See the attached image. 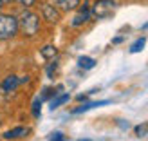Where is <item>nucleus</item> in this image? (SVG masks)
<instances>
[{
    "label": "nucleus",
    "instance_id": "nucleus-1",
    "mask_svg": "<svg viewBox=\"0 0 148 141\" xmlns=\"http://www.w3.org/2000/svg\"><path fill=\"white\" fill-rule=\"evenodd\" d=\"M18 18V34L25 40H33L42 31V17L33 9H20L16 13Z\"/></svg>",
    "mask_w": 148,
    "mask_h": 141
},
{
    "label": "nucleus",
    "instance_id": "nucleus-2",
    "mask_svg": "<svg viewBox=\"0 0 148 141\" xmlns=\"http://www.w3.org/2000/svg\"><path fill=\"white\" fill-rule=\"evenodd\" d=\"M18 18L13 11H0V42L18 38Z\"/></svg>",
    "mask_w": 148,
    "mask_h": 141
},
{
    "label": "nucleus",
    "instance_id": "nucleus-3",
    "mask_svg": "<svg viewBox=\"0 0 148 141\" xmlns=\"http://www.w3.org/2000/svg\"><path fill=\"white\" fill-rule=\"evenodd\" d=\"M117 9V0H94L90 4L92 18L96 20H107Z\"/></svg>",
    "mask_w": 148,
    "mask_h": 141
},
{
    "label": "nucleus",
    "instance_id": "nucleus-4",
    "mask_svg": "<svg viewBox=\"0 0 148 141\" xmlns=\"http://www.w3.org/2000/svg\"><path fill=\"white\" fill-rule=\"evenodd\" d=\"M40 17H42V22L56 25V24L62 22V11L58 9L54 4H51L49 0H45V2L40 4Z\"/></svg>",
    "mask_w": 148,
    "mask_h": 141
},
{
    "label": "nucleus",
    "instance_id": "nucleus-5",
    "mask_svg": "<svg viewBox=\"0 0 148 141\" xmlns=\"http://www.w3.org/2000/svg\"><path fill=\"white\" fill-rule=\"evenodd\" d=\"M92 20V13H90V2L85 0V2H81L79 7L76 9L74 13V17L71 20V27H83L85 24Z\"/></svg>",
    "mask_w": 148,
    "mask_h": 141
},
{
    "label": "nucleus",
    "instance_id": "nucleus-6",
    "mask_svg": "<svg viewBox=\"0 0 148 141\" xmlns=\"http://www.w3.org/2000/svg\"><path fill=\"white\" fill-rule=\"evenodd\" d=\"M24 81H27V78L25 80H22L18 74H5V76L0 80V92H4V94H13V92H16L18 91V87L24 83Z\"/></svg>",
    "mask_w": 148,
    "mask_h": 141
},
{
    "label": "nucleus",
    "instance_id": "nucleus-7",
    "mask_svg": "<svg viewBox=\"0 0 148 141\" xmlns=\"http://www.w3.org/2000/svg\"><path fill=\"white\" fill-rule=\"evenodd\" d=\"M29 132H31V129L29 127H14V129H9V130H5L4 134H2V139L4 141H14V139H22V138H25Z\"/></svg>",
    "mask_w": 148,
    "mask_h": 141
},
{
    "label": "nucleus",
    "instance_id": "nucleus-8",
    "mask_svg": "<svg viewBox=\"0 0 148 141\" xmlns=\"http://www.w3.org/2000/svg\"><path fill=\"white\" fill-rule=\"evenodd\" d=\"M49 2L54 4L62 13H71V11H76L79 7L81 0H49Z\"/></svg>",
    "mask_w": 148,
    "mask_h": 141
},
{
    "label": "nucleus",
    "instance_id": "nucleus-9",
    "mask_svg": "<svg viewBox=\"0 0 148 141\" xmlns=\"http://www.w3.org/2000/svg\"><path fill=\"white\" fill-rule=\"evenodd\" d=\"M108 103H110V101H87V100H85V103H81V105H78L76 109H72L71 114H81V112H87V110L96 109V107L108 105Z\"/></svg>",
    "mask_w": 148,
    "mask_h": 141
},
{
    "label": "nucleus",
    "instance_id": "nucleus-10",
    "mask_svg": "<svg viewBox=\"0 0 148 141\" xmlns=\"http://www.w3.org/2000/svg\"><path fill=\"white\" fill-rule=\"evenodd\" d=\"M71 100V94H67V92H58L53 100H49V109L51 110H56L58 107H62L63 103H67Z\"/></svg>",
    "mask_w": 148,
    "mask_h": 141
},
{
    "label": "nucleus",
    "instance_id": "nucleus-11",
    "mask_svg": "<svg viewBox=\"0 0 148 141\" xmlns=\"http://www.w3.org/2000/svg\"><path fill=\"white\" fill-rule=\"evenodd\" d=\"M40 54H42V58L43 60H54V58L58 56V49H56V45H51V43H45V45H42L40 47Z\"/></svg>",
    "mask_w": 148,
    "mask_h": 141
},
{
    "label": "nucleus",
    "instance_id": "nucleus-12",
    "mask_svg": "<svg viewBox=\"0 0 148 141\" xmlns=\"http://www.w3.org/2000/svg\"><path fill=\"white\" fill-rule=\"evenodd\" d=\"M78 67L79 69H83V71H90V69H94L96 67V60L92 56H79L78 58Z\"/></svg>",
    "mask_w": 148,
    "mask_h": 141
},
{
    "label": "nucleus",
    "instance_id": "nucleus-13",
    "mask_svg": "<svg viewBox=\"0 0 148 141\" xmlns=\"http://www.w3.org/2000/svg\"><path fill=\"white\" fill-rule=\"evenodd\" d=\"M58 92H62V87H58V89H54V87H45L42 91V94H40V100L42 101H49V100H53Z\"/></svg>",
    "mask_w": 148,
    "mask_h": 141
},
{
    "label": "nucleus",
    "instance_id": "nucleus-14",
    "mask_svg": "<svg viewBox=\"0 0 148 141\" xmlns=\"http://www.w3.org/2000/svg\"><path fill=\"white\" fill-rule=\"evenodd\" d=\"M145 45H146V38L145 36H141V38H137L134 43L130 45V49H128V53L130 54H136V53H141V51L145 49Z\"/></svg>",
    "mask_w": 148,
    "mask_h": 141
},
{
    "label": "nucleus",
    "instance_id": "nucleus-15",
    "mask_svg": "<svg viewBox=\"0 0 148 141\" xmlns=\"http://www.w3.org/2000/svg\"><path fill=\"white\" fill-rule=\"evenodd\" d=\"M58 65H60V63L56 62V58H54V60H49V65H47V67H45V74H47V78H51V80H53V78L56 76Z\"/></svg>",
    "mask_w": 148,
    "mask_h": 141
},
{
    "label": "nucleus",
    "instance_id": "nucleus-16",
    "mask_svg": "<svg viewBox=\"0 0 148 141\" xmlns=\"http://www.w3.org/2000/svg\"><path fill=\"white\" fill-rule=\"evenodd\" d=\"M42 100L40 98H36L33 103H31V114H33V118H40V114H42Z\"/></svg>",
    "mask_w": 148,
    "mask_h": 141
},
{
    "label": "nucleus",
    "instance_id": "nucleus-17",
    "mask_svg": "<svg viewBox=\"0 0 148 141\" xmlns=\"http://www.w3.org/2000/svg\"><path fill=\"white\" fill-rule=\"evenodd\" d=\"M134 132H136V136H137V138H145V136H148V123L137 125V127L134 129Z\"/></svg>",
    "mask_w": 148,
    "mask_h": 141
},
{
    "label": "nucleus",
    "instance_id": "nucleus-18",
    "mask_svg": "<svg viewBox=\"0 0 148 141\" xmlns=\"http://www.w3.org/2000/svg\"><path fill=\"white\" fill-rule=\"evenodd\" d=\"M36 2H38V0H16L14 4H18L22 9H33L36 6Z\"/></svg>",
    "mask_w": 148,
    "mask_h": 141
},
{
    "label": "nucleus",
    "instance_id": "nucleus-19",
    "mask_svg": "<svg viewBox=\"0 0 148 141\" xmlns=\"http://www.w3.org/2000/svg\"><path fill=\"white\" fill-rule=\"evenodd\" d=\"M49 141H67V139H65V136L62 134V132H53L51 138H49Z\"/></svg>",
    "mask_w": 148,
    "mask_h": 141
},
{
    "label": "nucleus",
    "instance_id": "nucleus-20",
    "mask_svg": "<svg viewBox=\"0 0 148 141\" xmlns=\"http://www.w3.org/2000/svg\"><path fill=\"white\" fill-rule=\"evenodd\" d=\"M125 40V36H116V38L112 40V43H114V45H117V43H121Z\"/></svg>",
    "mask_w": 148,
    "mask_h": 141
},
{
    "label": "nucleus",
    "instance_id": "nucleus-21",
    "mask_svg": "<svg viewBox=\"0 0 148 141\" xmlns=\"http://www.w3.org/2000/svg\"><path fill=\"white\" fill-rule=\"evenodd\" d=\"M0 2L4 4V7H7V6H13L14 2H16V0H0Z\"/></svg>",
    "mask_w": 148,
    "mask_h": 141
},
{
    "label": "nucleus",
    "instance_id": "nucleus-22",
    "mask_svg": "<svg viewBox=\"0 0 148 141\" xmlns=\"http://www.w3.org/2000/svg\"><path fill=\"white\" fill-rule=\"evenodd\" d=\"M141 29H143V31H146V29H148V22H146V24H145V25H143Z\"/></svg>",
    "mask_w": 148,
    "mask_h": 141
},
{
    "label": "nucleus",
    "instance_id": "nucleus-23",
    "mask_svg": "<svg viewBox=\"0 0 148 141\" xmlns=\"http://www.w3.org/2000/svg\"><path fill=\"white\" fill-rule=\"evenodd\" d=\"M2 125H4V120H2V116H0V127H2Z\"/></svg>",
    "mask_w": 148,
    "mask_h": 141
},
{
    "label": "nucleus",
    "instance_id": "nucleus-24",
    "mask_svg": "<svg viewBox=\"0 0 148 141\" xmlns=\"http://www.w3.org/2000/svg\"><path fill=\"white\" fill-rule=\"evenodd\" d=\"M2 9H4V4H2V2H0V11H2Z\"/></svg>",
    "mask_w": 148,
    "mask_h": 141
},
{
    "label": "nucleus",
    "instance_id": "nucleus-25",
    "mask_svg": "<svg viewBox=\"0 0 148 141\" xmlns=\"http://www.w3.org/2000/svg\"><path fill=\"white\" fill-rule=\"evenodd\" d=\"M78 141H92V139H78Z\"/></svg>",
    "mask_w": 148,
    "mask_h": 141
},
{
    "label": "nucleus",
    "instance_id": "nucleus-26",
    "mask_svg": "<svg viewBox=\"0 0 148 141\" xmlns=\"http://www.w3.org/2000/svg\"><path fill=\"white\" fill-rule=\"evenodd\" d=\"M0 141H2V139H0Z\"/></svg>",
    "mask_w": 148,
    "mask_h": 141
}]
</instances>
